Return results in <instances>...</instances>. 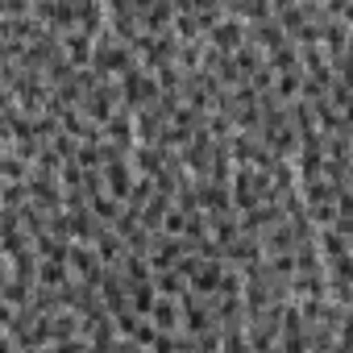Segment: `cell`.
Returning <instances> with one entry per match:
<instances>
[{"instance_id":"obj_1","label":"cell","mask_w":353,"mask_h":353,"mask_svg":"<svg viewBox=\"0 0 353 353\" xmlns=\"http://www.w3.org/2000/svg\"><path fill=\"white\" fill-rule=\"evenodd\" d=\"M117 83H121V104H125L129 112H141L145 104H158V100H162V83H158V75H154L145 63H137L133 71H125Z\"/></svg>"},{"instance_id":"obj_2","label":"cell","mask_w":353,"mask_h":353,"mask_svg":"<svg viewBox=\"0 0 353 353\" xmlns=\"http://www.w3.org/2000/svg\"><path fill=\"white\" fill-rule=\"evenodd\" d=\"M104 188H108L112 200L129 204V196H133V188H137V170H133V158H129V154H121V158H112V162L104 166Z\"/></svg>"},{"instance_id":"obj_3","label":"cell","mask_w":353,"mask_h":353,"mask_svg":"<svg viewBox=\"0 0 353 353\" xmlns=\"http://www.w3.org/2000/svg\"><path fill=\"white\" fill-rule=\"evenodd\" d=\"M258 204H262V188H258L254 166H237V174H233V208H237V216L254 212Z\"/></svg>"},{"instance_id":"obj_4","label":"cell","mask_w":353,"mask_h":353,"mask_svg":"<svg viewBox=\"0 0 353 353\" xmlns=\"http://www.w3.org/2000/svg\"><path fill=\"white\" fill-rule=\"evenodd\" d=\"M104 141H112L117 150L133 154V145H137V112H129V108L121 104V108H117V117L104 125Z\"/></svg>"},{"instance_id":"obj_5","label":"cell","mask_w":353,"mask_h":353,"mask_svg":"<svg viewBox=\"0 0 353 353\" xmlns=\"http://www.w3.org/2000/svg\"><path fill=\"white\" fill-rule=\"evenodd\" d=\"M63 50H67V59L83 71V67H92V59H96V38H92L88 30H67V34H63Z\"/></svg>"},{"instance_id":"obj_6","label":"cell","mask_w":353,"mask_h":353,"mask_svg":"<svg viewBox=\"0 0 353 353\" xmlns=\"http://www.w3.org/2000/svg\"><path fill=\"white\" fill-rule=\"evenodd\" d=\"M34 162L21 158L17 150H0V183H30Z\"/></svg>"},{"instance_id":"obj_7","label":"cell","mask_w":353,"mask_h":353,"mask_svg":"<svg viewBox=\"0 0 353 353\" xmlns=\"http://www.w3.org/2000/svg\"><path fill=\"white\" fill-rule=\"evenodd\" d=\"M225 270H229V262H208V258H204L200 270H196V279H192V291H196V295H216Z\"/></svg>"},{"instance_id":"obj_8","label":"cell","mask_w":353,"mask_h":353,"mask_svg":"<svg viewBox=\"0 0 353 353\" xmlns=\"http://www.w3.org/2000/svg\"><path fill=\"white\" fill-rule=\"evenodd\" d=\"M221 353H254V345H250V324H245V320L221 324Z\"/></svg>"},{"instance_id":"obj_9","label":"cell","mask_w":353,"mask_h":353,"mask_svg":"<svg viewBox=\"0 0 353 353\" xmlns=\"http://www.w3.org/2000/svg\"><path fill=\"white\" fill-rule=\"evenodd\" d=\"M150 320L158 324V332H183V307H179V299H166L162 295Z\"/></svg>"},{"instance_id":"obj_10","label":"cell","mask_w":353,"mask_h":353,"mask_svg":"<svg viewBox=\"0 0 353 353\" xmlns=\"http://www.w3.org/2000/svg\"><path fill=\"white\" fill-rule=\"evenodd\" d=\"M316 245H320V254H324V262H336V258H345L353 245H349V237L332 225V229H320L316 233Z\"/></svg>"},{"instance_id":"obj_11","label":"cell","mask_w":353,"mask_h":353,"mask_svg":"<svg viewBox=\"0 0 353 353\" xmlns=\"http://www.w3.org/2000/svg\"><path fill=\"white\" fill-rule=\"evenodd\" d=\"M96 250H100L104 266H121V262H125V254H129V245L121 241V233H112V225L96 237Z\"/></svg>"},{"instance_id":"obj_12","label":"cell","mask_w":353,"mask_h":353,"mask_svg":"<svg viewBox=\"0 0 353 353\" xmlns=\"http://www.w3.org/2000/svg\"><path fill=\"white\" fill-rule=\"evenodd\" d=\"M158 287H154V279L150 283H137V287H129V307L137 312V316H154V307H158Z\"/></svg>"},{"instance_id":"obj_13","label":"cell","mask_w":353,"mask_h":353,"mask_svg":"<svg viewBox=\"0 0 353 353\" xmlns=\"http://www.w3.org/2000/svg\"><path fill=\"white\" fill-rule=\"evenodd\" d=\"M154 287H158V295H166V299H183V295L192 291V283H188L179 270H158V274H154Z\"/></svg>"},{"instance_id":"obj_14","label":"cell","mask_w":353,"mask_h":353,"mask_svg":"<svg viewBox=\"0 0 353 353\" xmlns=\"http://www.w3.org/2000/svg\"><path fill=\"white\" fill-rule=\"evenodd\" d=\"M266 63L274 67V75H283V71H303V59H299V46H295V42H287L283 50L266 54Z\"/></svg>"},{"instance_id":"obj_15","label":"cell","mask_w":353,"mask_h":353,"mask_svg":"<svg viewBox=\"0 0 353 353\" xmlns=\"http://www.w3.org/2000/svg\"><path fill=\"white\" fill-rule=\"evenodd\" d=\"M237 237H241V216H221V221H212V241H216L221 250H229Z\"/></svg>"},{"instance_id":"obj_16","label":"cell","mask_w":353,"mask_h":353,"mask_svg":"<svg viewBox=\"0 0 353 353\" xmlns=\"http://www.w3.org/2000/svg\"><path fill=\"white\" fill-rule=\"evenodd\" d=\"M88 204H92V212H96V216H100L104 225H117V216L125 212V204H121V200H112L108 192H100V196H92Z\"/></svg>"},{"instance_id":"obj_17","label":"cell","mask_w":353,"mask_h":353,"mask_svg":"<svg viewBox=\"0 0 353 353\" xmlns=\"http://www.w3.org/2000/svg\"><path fill=\"white\" fill-rule=\"evenodd\" d=\"M188 221H192L188 212L170 208V212H166V225H162V233H166V237H183V233H188Z\"/></svg>"},{"instance_id":"obj_18","label":"cell","mask_w":353,"mask_h":353,"mask_svg":"<svg viewBox=\"0 0 353 353\" xmlns=\"http://www.w3.org/2000/svg\"><path fill=\"white\" fill-rule=\"evenodd\" d=\"M112 353H145V349H137V345H133V341H125V336H121V341H117V349H112Z\"/></svg>"},{"instance_id":"obj_19","label":"cell","mask_w":353,"mask_h":353,"mask_svg":"<svg viewBox=\"0 0 353 353\" xmlns=\"http://www.w3.org/2000/svg\"><path fill=\"white\" fill-rule=\"evenodd\" d=\"M17 353H21V349H17ZM26 353H54V349H26Z\"/></svg>"}]
</instances>
